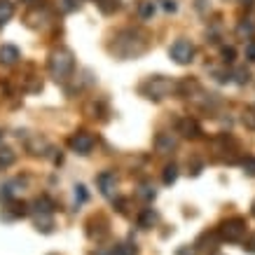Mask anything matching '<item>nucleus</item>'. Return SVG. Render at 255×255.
Returning <instances> with one entry per match:
<instances>
[{"label": "nucleus", "mask_w": 255, "mask_h": 255, "mask_svg": "<svg viewBox=\"0 0 255 255\" xmlns=\"http://www.w3.org/2000/svg\"><path fill=\"white\" fill-rule=\"evenodd\" d=\"M194 52H197V49H194V45L190 40H176L169 49V56L178 66H187V63L194 61Z\"/></svg>", "instance_id": "4"}, {"label": "nucleus", "mask_w": 255, "mask_h": 255, "mask_svg": "<svg viewBox=\"0 0 255 255\" xmlns=\"http://www.w3.org/2000/svg\"><path fill=\"white\" fill-rule=\"evenodd\" d=\"M0 140H2V131H0Z\"/></svg>", "instance_id": "35"}, {"label": "nucleus", "mask_w": 255, "mask_h": 255, "mask_svg": "<svg viewBox=\"0 0 255 255\" xmlns=\"http://www.w3.org/2000/svg\"><path fill=\"white\" fill-rule=\"evenodd\" d=\"M244 248H246V253H253L255 255V234H251L246 239V244H244Z\"/></svg>", "instance_id": "28"}, {"label": "nucleus", "mask_w": 255, "mask_h": 255, "mask_svg": "<svg viewBox=\"0 0 255 255\" xmlns=\"http://www.w3.org/2000/svg\"><path fill=\"white\" fill-rule=\"evenodd\" d=\"M14 14V5L9 2V0H0V26L2 23H7Z\"/></svg>", "instance_id": "15"}, {"label": "nucleus", "mask_w": 255, "mask_h": 255, "mask_svg": "<svg viewBox=\"0 0 255 255\" xmlns=\"http://www.w3.org/2000/svg\"><path fill=\"white\" fill-rule=\"evenodd\" d=\"M87 197H89V194H87V187L85 185H75V201H78V204H85Z\"/></svg>", "instance_id": "23"}, {"label": "nucleus", "mask_w": 255, "mask_h": 255, "mask_svg": "<svg viewBox=\"0 0 255 255\" xmlns=\"http://www.w3.org/2000/svg\"><path fill=\"white\" fill-rule=\"evenodd\" d=\"M61 2V7H63V12H73V9H78V0H59Z\"/></svg>", "instance_id": "26"}, {"label": "nucleus", "mask_w": 255, "mask_h": 255, "mask_svg": "<svg viewBox=\"0 0 255 255\" xmlns=\"http://www.w3.org/2000/svg\"><path fill=\"white\" fill-rule=\"evenodd\" d=\"M68 145H70V150L78 152V155H89L94 150V145H96V138H94L89 131H78L70 136Z\"/></svg>", "instance_id": "5"}, {"label": "nucleus", "mask_w": 255, "mask_h": 255, "mask_svg": "<svg viewBox=\"0 0 255 255\" xmlns=\"http://www.w3.org/2000/svg\"><path fill=\"white\" fill-rule=\"evenodd\" d=\"M21 59L19 49L14 45H2L0 47V66H14Z\"/></svg>", "instance_id": "8"}, {"label": "nucleus", "mask_w": 255, "mask_h": 255, "mask_svg": "<svg viewBox=\"0 0 255 255\" xmlns=\"http://www.w3.org/2000/svg\"><path fill=\"white\" fill-rule=\"evenodd\" d=\"M26 209H28V206H26L23 201H14V204H12V216H26Z\"/></svg>", "instance_id": "25"}, {"label": "nucleus", "mask_w": 255, "mask_h": 255, "mask_svg": "<svg viewBox=\"0 0 255 255\" xmlns=\"http://www.w3.org/2000/svg\"><path fill=\"white\" fill-rule=\"evenodd\" d=\"M113 255H138V248H136V244H129V241H124V244H117L113 251H110Z\"/></svg>", "instance_id": "16"}, {"label": "nucleus", "mask_w": 255, "mask_h": 255, "mask_svg": "<svg viewBox=\"0 0 255 255\" xmlns=\"http://www.w3.org/2000/svg\"><path fill=\"white\" fill-rule=\"evenodd\" d=\"M178 255H194V251L187 246V248H180V251H178Z\"/></svg>", "instance_id": "31"}, {"label": "nucleus", "mask_w": 255, "mask_h": 255, "mask_svg": "<svg viewBox=\"0 0 255 255\" xmlns=\"http://www.w3.org/2000/svg\"><path fill=\"white\" fill-rule=\"evenodd\" d=\"M155 147H157V152H159V155H169L171 150L176 147V138H173L171 133L164 131V133H159V136H157Z\"/></svg>", "instance_id": "9"}, {"label": "nucleus", "mask_w": 255, "mask_h": 255, "mask_svg": "<svg viewBox=\"0 0 255 255\" xmlns=\"http://www.w3.org/2000/svg\"><path fill=\"white\" fill-rule=\"evenodd\" d=\"M155 187H150V185H143L138 190V197H143V199H155Z\"/></svg>", "instance_id": "24"}, {"label": "nucleus", "mask_w": 255, "mask_h": 255, "mask_svg": "<svg viewBox=\"0 0 255 255\" xmlns=\"http://www.w3.org/2000/svg\"><path fill=\"white\" fill-rule=\"evenodd\" d=\"M96 185H99L101 194L108 197V199H115L117 194V176L113 171H103L99 178H96Z\"/></svg>", "instance_id": "6"}, {"label": "nucleus", "mask_w": 255, "mask_h": 255, "mask_svg": "<svg viewBox=\"0 0 255 255\" xmlns=\"http://www.w3.org/2000/svg\"><path fill=\"white\" fill-rule=\"evenodd\" d=\"M237 35H239L241 40H251L255 35V23L251 21V19H244V21L237 26Z\"/></svg>", "instance_id": "12"}, {"label": "nucleus", "mask_w": 255, "mask_h": 255, "mask_svg": "<svg viewBox=\"0 0 255 255\" xmlns=\"http://www.w3.org/2000/svg\"><path fill=\"white\" fill-rule=\"evenodd\" d=\"M218 234L225 241H241L246 234V220L244 218H230L218 227Z\"/></svg>", "instance_id": "3"}, {"label": "nucleus", "mask_w": 255, "mask_h": 255, "mask_svg": "<svg viewBox=\"0 0 255 255\" xmlns=\"http://www.w3.org/2000/svg\"><path fill=\"white\" fill-rule=\"evenodd\" d=\"M232 78H234V82H239V85H246L248 80H251V73H248L246 68H237L232 73Z\"/></svg>", "instance_id": "21"}, {"label": "nucleus", "mask_w": 255, "mask_h": 255, "mask_svg": "<svg viewBox=\"0 0 255 255\" xmlns=\"http://www.w3.org/2000/svg\"><path fill=\"white\" fill-rule=\"evenodd\" d=\"M155 12H157V7H155L152 0H140L138 2V16L140 19H152Z\"/></svg>", "instance_id": "14"}, {"label": "nucleus", "mask_w": 255, "mask_h": 255, "mask_svg": "<svg viewBox=\"0 0 255 255\" xmlns=\"http://www.w3.org/2000/svg\"><path fill=\"white\" fill-rule=\"evenodd\" d=\"M241 169L246 176H253L255 178V157H246L244 162H241Z\"/></svg>", "instance_id": "22"}, {"label": "nucleus", "mask_w": 255, "mask_h": 255, "mask_svg": "<svg viewBox=\"0 0 255 255\" xmlns=\"http://www.w3.org/2000/svg\"><path fill=\"white\" fill-rule=\"evenodd\" d=\"M246 59L248 61H255V42H248L246 45Z\"/></svg>", "instance_id": "30"}, {"label": "nucleus", "mask_w": 255, "mask_h": 255, "mask_svg": "<svg viewBox=\"0 0 255 255\" xmlns=\"http://www.w3.org/2000/svg\"><path fill=\"white\" fill-rule=\"evenodd\" d=\"M31 206L35 209V213H52V211L56 209V206H54V201L49 199V197H45V194H42V197H38V199L33 201Z\"/></svg>", "instance_id": "10"}, {"label": "nucleus", "mask_w": 255, "mask_h": 255, "mask_svg": "<svg viewBox=\"0 0 255 255\" xmlns=\"http://www.w3.org/2000/svg\"><path fill=\"white\" fill-rule=\"evenodd\" d=\"M162 7H164V12H176L178 5H176V0H164Z\"/></svg>", "instance_id": "29"}, {"label": "nucleus", "mask_w": 255, "mask_h": 255, "mask_svg": "<svg viewBox=\"0 0 255 255\" xmlns=\"http://www.w3.org/2000/svg\"><path fill=\"white\" fill-rule=\"evenodd\" d=\"M96 5H99L103 14H113V12L120 9V0H96Z\"/></svg>", "instance_id": "18"}, {"label": "nucleus", "mask_w": 255, "mask_h": 255, "mask_svg": "<svg viewBox=\"0 0 255 255\" xmlns=\"http://www.w3.org/2000/svg\"><path fill=\"white\" fill-rule=\"evenodd\" d=\"M241 122H244V127L246 129H251V131H255V110L248 108L241 113Z\"/></svg>", "instance_id": "19"}, {"label": "nucleus", "mask_w": 255, "mask_h": 255, "mask_svg": "<svg viewBox=\"0 0 255 255\" xmlns=\"http://www.w3.org/2000/svg\"><path fill=\"white\" fill-rule=\"evenodd\" d=\"M178 133L185 136V138H199L201 127L194 117H183V120H178Z\"/></svg>", "instance_id": "7"}, {"label": "nucleus", "mask_w": 255, "mask_h": 255, "mask_svg": "<svg viewBox=\"0 0 255 255\" xmlns=\"http://www.w3.org/2000/svg\"><path fill=\"white\" fill-rule=\"evenodd\" d=\"M234 56H237V52H234V47H223V59L227 63L234 61Z\"/></svg>", "instance_id": "27"}, {"label": "nucleus", "mask_w": 255, "mask_h": 255, "mask_svg": "<svg viewBox=\"0 0 255 255\" xmlns=\"http://www.w3.org/2000/svg\"><path fill=\"white\" fill-rule=\"evenodd\" d=\"M16 162V152L12 147H0V169H7Z\"/></svg>", "instance_id": "13"}, {"label": "nucleus", "mask_w": 255, "mask_h": 255, "mask_svg": "<svg viewBox=\"0 0 255 255\" xmlns=\"http://www.w3.org/2000/svg\"><path fill=\"white\" fill-rule=\"evenodd\" d=\"M241 2H248V5H253V2H255V0H241Z\"/></svg>", "instance_id": "33"}, {"label": "nucleus", "mask_w": 255, "mask_h": 255, "mask_svg": "<svg viewBox=\"0 0 255 255\" xmlns=\"http://www.w3.org/2000/svg\"><path fill=\"white\" fill-rule=\"evenodd\" d=\"M178 178V166L176 164H169V166H164V185H171V183H176Z\"/></svg>", "instance_id": "20"}, {"label": "nucleus", "mask_w": 255, "mask_h": 255, "mask_svg": "<svg viewBox=\"0 0 255 255\" xmlns=\"http://www.w3.org/2000/svg\"><path fill=\"white\" fill-rule=\"evenodd\" d=\"M251 213H253V216H255V201H253V211H251Z\"/></svg>", "instance_id": "34"}, {"label": "nucleus", "mask_w": 255, "mask_h": 255, "mask_svg": "<svg viewBox=\"0 0 255 255\" xmlns=\"http://www.w3.org/2000/svg\"><path fill=\"white\" fill-rule=\"evenodd\" d=\"M157 223V213L152 209H143L138 216V227H143V230H150L152 225Z\"/></svg>", "instance_id": "11"}, {"label": "nucleus", "mask_w": 255, "mask_h": 255, "mask_svg": "<svg viewBox=\"0 0 255 255\" xmlns=\"http://www.w3.org/2000/svg\"><path fill=\"white\" fill-rule=\"evenodd\" d=\"M173 92H176V82L169 78H164V75L147 78L145 82L140 85V94H143L145 99H152V101H162Z\"/></svg>", "instance_id": "2"}, {"label": "nucleus", "mask_w": 255, "mask_h": 255, "mask_svg": "<svg viewBox=\"0 0 255 255\" xmlns=\"http://www.w3.org/2000/svg\"><path fill=\"white\" fill-rule=\"evenodd\" d=\"M26 2H31V0H26Z\"/></svg>", "instance_id": "36"}, {"label": "nucleus", "mask_w": 255, "mask_h": 255, "mask_svg": "<svg viewBox=\"0 0 255 255\" xmlns=\"http://www.w3.org/2000/svg\"><path fill=\"white\" fill-rule=\"evenodd\" d=\"M75 68V59H73V52L66 49V47H59L49 54V73L56 82H63V80L70 78V73Z\"/></svg>", "instance_id": "1"}, {"label": "nucleus", "mask_w": 255, "mask_h": 255, "mask_svg": "<svg viewBox=\"0 0 255 255\" xmlns=\"http://www.w3.org/2000/svg\"><path fill=\"white\" fill-rule=\"evenodd\" d=\"M94 255H113V253H110V251H96Z\"/></svg>", "instance_id": "32"}, {"label": "nucleus", "mask_w": 255, "mask_h": 255, "mask_svg": "<svg viewBox=\"0 0 255 255\" xmlns=\"http://www.w3.org/2000/svg\"><path fill=\"white\" fill-rule=\"evenodd\" d=\"M35 227L42 230V232H49L52 230V213H38L35 216Z\"/></svg>", "instance_id": "17"}]
</instances>
